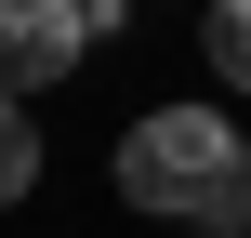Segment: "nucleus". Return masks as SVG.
<instances>
[{"instance_id":"f257e3e1","label":"nucleus","mask_w":251,"mask_h":238,"mask_svg":"<svg viewBox=\"0 0 251 238\" xmlns=\"http://www.w3.org/2000/svg\"><path fill=\"white\" fill-rule=\"evenodd\" d=\"M238 119L225 106H146L132 132H119V199L132 212H172V225H199L225 185H238Z\"/></svg>"},{"instance_id":"f03ea898","label":"nucleus","mask_w":251,"mask_h":238,"mask_svg":"<svg viewBox=\"0 0 251 238\" xmlns=\"http://www.w3.org/2000/svg\"><path fill=\"white\" fill-rule=\"evenodd\" d=\"M79 53H93V0H0V93L66 79Z\"/></svg>"},{"instance_id":"7ed1b4c3","label":"nucleus","mask_w":251,"mask_h":238,"mask_svg":"<svg viewBox=\"0 0 251 238\" xmlns=\"http://www.w3.org/2000/svg\"><path fill=\"white\" fill-rule=\"evenodd\" d=\"M199 66L225 93H251V0H199Z\"/></svg>"},{"instance_id":"20e7f679","label":"nucleus","mask_w":251,"mask_h":238,"mask_svg":"<svg viewBox=\"0 0 251 238\" xmlns=\"http://www.w3.org/2000/svg\"><path fill=\"white\" fill-rule=\"evenodd\" d=\"M26 185H40V119H26L13 93H0V212H13Z\"/></svg>"},{"instance_id":"39448f33","label":"nucleus","mask_w":251,"mask_h":238,"mask_svg":"<svg viewBox=\"0 0 251 238\" xmlns=\"http://www.w3.org/2000/svg\"><path fill=\"white\" fill-rule=\"evenodd\" d=\"M238 185H251V146H238Z\"/></svg>"}]
</instances>
